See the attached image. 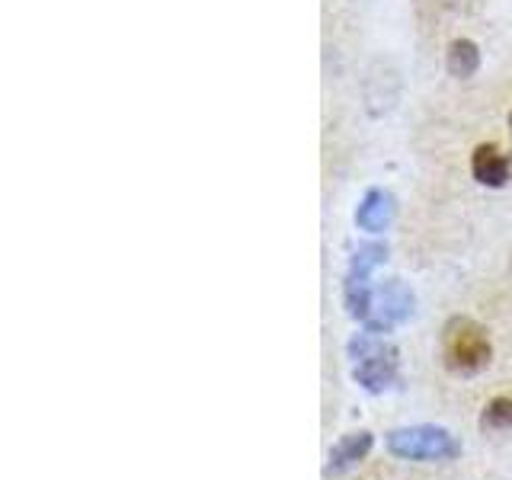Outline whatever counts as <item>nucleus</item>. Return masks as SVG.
Here are the masks:
<instances>
[{
  "mask_svg": "<svg viewBox=\"0 0 512 480\" xmlns=\"http://www.w3.org/2000/svg\"><path fill=\"white\" fill-rule=\"evenodd\" d=\"M372 452V432H349L340 442L330 448V464H327V477H336V474H346L349 468H356V464Z\"/></svg>",
  "mask_w": 512,
  "mask_h": 480,
  "instance_id": "0eeeda50",
  "label": "nucleus"
},
{
  "mask_svg": "<svg viewBox=\"0 0 512 480\" xmlns=\"http://www.w3.org/2000/svg\"><path fill=\"white\" fill-rule=\"evenodd\" d=\"M509 125H512V116H509Z\"/></svg>",
  "mask_w": 512,
  "mask_h": 480,
  "instance_id": "9d476101",
  "label": "nucleus"
},
{
  "mask_svg": "<svg viewBox=\"0 0 512 480\" xmlns=\"http://www.w3.org/2000/svg\"><path fill=\"white\" fill-rule=\"evenodd\" d=\"M410 311H413V295L397 279H391L372 295V311H368L365 324L372 333H388L400 320H407Z\"/></svg>",
  "mask_w": 512,
  "mask_h": 480,
  "instance_id": "20e7f679",
  "label": "nucleus"
},
{
  "mask_svg": "<svg viewBox=\"0 0 512 480\" xmlns=\"http://www.w3.org/2000/svg\"><path fill=\"white\" fill-rule=\"evenodd\" d=\"M391 455L407 458V461H445L461 452L455 436L442 426H410V429H394L388 436Z\"/></svg>",
  "mask_w": 512,
  "mask_h": 480,
  "instance_id": "7ed1b4c3",
  "label": "nucleus"
},
{
  "mask_svg": "<svg viewBox=\"0 0 512 480\" xmlns=\"http://www.w3.org/2000/svg\"><path fill=\"white\" fill-rule=\"evenodd\" d=\"M484 426H490V429H506V426H512V400L509 397L490 400V407L484 410Z\"/></svg>",
  "mask_w": 512,
  "mask_h": 480,
  "instance_id": "1a4fd4ad",
  "label": "nucleus"
},
{
  "mask_svg": "<svg viewBox=\"0 0 512 480\" xmlns=\"http://www.w3.org/2000/svg\"><path fill=\"white\" fill-rule=\"evenodd\" d=\"M442 356L455 375H477L480 368L490 365V356H493L490 336L484 327L474 324L471 317H455V320H448V327H445Z\"/></svg>",
  "mask_w": 512,
  "mask_h": 480,
  "instance_id": "f257e3e1",
  "label": "nucleus"
},
{
  "mask_svg": "<svg viewBox=\"0 0 512 480\" xmlns=\"http://www.w3.org/2000/svg\"><path fill=\"white\" fill-rule=\"evenodd\" d=\"M394 212H397V205H394V196L391 192H384V189H372L368 196L359 202L356 208V224L362 231H384L388 224L394 221Z\"/></svg>",
  "mask_w": 512,
  "mask_h": 480,
  "instance_id": "423d86ee",
  "label": "nucleus"
},
{
  "mask_svg": "<svg viewBox=\"0 0 512 480\" xmlns=\"http://www.w3.org/2000/svg\"><path fill=\"white\" fill-rule=\"evenodd\" d=\"M349 356H352V378H356L365 391L381 394L384 388H391L397 381V349L378 340L372 330L359 333L356 340L349 343Z\"/></svg>",
  "mask_w": 512,
  "mask_h": 480,
  "instance_id": "f03ea898",
  "label": "nucleus"
},
{
  "mask_svg": "<svg viewBox=\"0 0 512 480\" xmlns=\"http://www.w3.org/2000/svg\"><path fill=\"white\" fill-rule=\"evenodd\" d=\"M445 64H448V71H452L455 77H471V74L480 68V52H477V45H474L471 39H455L452 45H448Z\"/></svg>",
  "mask_w": 512,
  "mask_h": 480,
  "instance_id": "6e6552de",
  "label": "nucleus"
},
{
  "mask_svg": "<svg viewBox=\"0 0 512 480\" xmlns=\"http://www.w3.org/2000/svg\"><path fill=\"white\" fill-rule=\"evenodd\" d=\"M471 173L480 186L503 189L512 176V157L500 148V144H477L471 154Z\"/></svg>",
  "mask_w": 512,
  "mask_h": 480,
  "instance_id": "39448f33",
  "label": "nucleus"
}]
</instances>
